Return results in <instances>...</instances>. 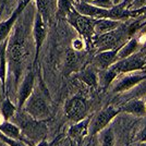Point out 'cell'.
Wrapping results in <instances>:
<instances>
[{
  "label": "cell",
  "mask_w": 146,
  "mask_h": 146,
  "mask_svg": "<svg viewBox=\"0 0 146 146\" xmlns=\"http://www.w3.org/2000/svg\"><path fill=\"white\" fill-rule=\"evenodd\" d=\"M128 37L127 26L120 24L116 30L111 31L103 35H98L96 38H93V46L97 49L98 52L106 51V50H113L119 49L124 45L125 39Z\"/></svg>",
  "instance_id": "cell-1"
},
{
  "label": "cell",
  "mask_w": 146,
  "mask_h": 146,
  "mask_svg": "<svg viewBox=\"0 0 146 146\" xmlns=\"http://www.w3.org/2000/svg\"><path fill=\"white\" fill-rule=\"evenodd\" d=\"M68 21L69 23L72 25L75 30L80 33V35L84 37L87 42H92L94 38V27L97 22V19H93L86 15H82L79 12H76L72 8L71 12L68 14Z\"/></svg>",
  "instance_id": "cell-2"
},
{
  "label": "cell",
  "mask_w": 146,
  "mask_h": 146,
  "mask_svg": "<svg viewBox=\"0 0 146 146\" xmlns=\"http://www.w3.org/2000/svg\"><path fill=\"white\" fill-rule=\"evenodd\" d=\"M23 107L26 115H29L35 121L40 122L49 117V108L47 103L44 100L42 96L34 92L25 102Z\"/></svg>",
  "instance_id": "cell-3"
},
{
  "label": "cell",
  "mask_w": 146,
  "mask_h": 146,
  "mask_svg": "<svg viewBox=\"0 0 146 146\" xmlns=\"http://www.w3.org/2000/svg\"><path fill=\"white\" fill-rule=\"evenodd\" d=\"M121 109L120 108H116L113 106H108L103 110H100L97 115L95 116L94 120L92 121L91 125H90V134L91 135H95V134L100 133L103 130L107 128L110 124V122L112 121L119 113H120Z\"/></svg>",
  "instance_id": "cell-4"
},
{
  "label": "cell",
  "mask_w": 146,
  "mask_h": 146,
  "mask_svg": "<svg viewBox=\"0 0 146 146\" xmlns=\"http://www.w3.org/2000/svg\"><path fill=\"white\" fill-rule=\"evenodd\" d=\"M146 80V72L144 73H137V72H131L125 73V75L118 76L113 83L111 84V92L112 93H123L128 92L131 88L139 85L140 83L144 82Z\"/></svg>",
  "instance_id": "cell-5"
},
{
  "label": "cell",
  "mask_w": 146,
  "mask_h": 146,
  "mask_svg": "<svg viewBox=\"0 0 146 146\" xmlns=\"http://www.w3.org/2000/svg\"><path fill=\"white\" fill-rule=\"evenodd\" d=\"M64 112L68 119L74 123L85 119L87 113L86 100L82 96H73L64 105Z\"/></svg>",
  "instance_id": "cell-6"
},
{
  "label": "cell",
  "mask_w": 146,
  "mask_h": 146,
  "mask_svg": "<svg viewBox=\"0 0 146 146\" xmlns=\"http://www.w3.org/2000/svg\"><path fill=\"white\" fill-rule=\"evenodd\" d=\"M112 66L120 75L125 74V73L139 72L142 70H145L144 55H142L141 52H136L130 57H127L124 59L117 61Z\"/></svg>",
  "instance_id": "cell-7"
},
{
  "label": "cell",
  "mask_w": 146,
  "mask_h": 146,
  "mask_svg": "<svg viewBox=\"0 0 146 146\" xmlns=\"http://www.w3.org/2000/svg\"><path fill=\"white\" fill-rule=\"evenodd\" d=\"M46 34H47L46 22L44 21L42 15L37 12L34 20V27H33V35H34V42H35V62L38 59V55L45 42Z\"/></svg>",
  "instance_id": "cell-8"
},
{
  "label": "cell",
  "mask_w": 146,
  "mask_h": 146,
  "mask_svg": "<svg viewBox=\"0 0 146 146\" xmlns=\"http://www.w3.org/2000/svg\"><path fill=\"white\" fill-rule=\"evenodd\" d=\"M73 8L80 14L90 17V18L97 19V20L109 18V9H102V8H98V7L84 2V1L73 3Z\"/></svg>",
  "instance_id": "cell-9"
},
{
  "label": "cell",
  "mask_w": 146,
  "mask_h": 146,
  "mask_svg": "<svg viewBox=\"0 0 146 146\" xmlns=\"http://www.w3.org/2000/svg\"><path fill=\"white\" fill-rule=\"evenodd\" d=\"M118 61V49L100 51L93 59L94 67L100 71H105Z\"/></svg>",
  "instance_id": "cell-10"
},
{
  "label": "cell",
  "mask_w": 146,
  "mask_h": 146,
  "mask_svg": "<svg viewBox=\"0 0 146 146\" xmlns=\"http://www.w3.org/2000/svg\"><path fill=\"white\" fill-rule=\"evenodd\" d=\"M7 55L9 57V60L11 61L14 66H20V63L23 60L24 57V45L23 40L21 39V36L18 34L13 37V40L9 45L7 49Z\"/></svg>",
  "instance_id": "cell-11"
},
{
  "label": "cell",
  "mask_w": 146,
  "mask_h": 146,
  "mask_svg": "<svg viewBox=\"0 0 146 146\" xmlns=\"http://www.w3.org/2000/svg\"><path fill=\"white\" fill-rule=\"evenodd\" d=\"M34 73L29 72L25 75L24 80L22 82V84L19 88L18 94V106L19 108H22L24 106L25 102L29 99L31 95L33 94V90H34Z\"/></svg>",
  "instance_id": "cell-12"
},
{
  "label": "cell",
  "mask_w": 146,
  "mask_h": 146,
  "mask_svg": "<svg viewBox=\"0 0 146 146\" xmlns=\"http://www.w3.org/2000/svg\"><path fill=\"white\" fill-rule=\"evenodd\" d=\"M31 0H22V2L18 6V8L14 10V12L12 13V15L8 19L7 21H3L0 23V43L3 42V39H6L7 36L9 35L10 31L12 29L13 24L15 23L17 19H18L19 14L23 11V9L25 8V6L30 2Z\"/></svg>",
  "instance_id": "cell-13"
},
{
  "label": "cell",
  "mask_w": 146,
  "mask_h": 146,
  "mask_svg": "<svg viewBox=\"0 0 146 146\" xmlns=\"http://www.w3.org/2000/svg\"><path fill=\"white\" fill-rule=\"evenodd\" d=\"M90 131V119L85 118L79 122H75L68 131V135L72 141L80 142L83 140V137L87 135Z\"/></svg>",
  "instance_id": "cell-14"
},
{
  "label": "cell",
  "mask_w": 146,
  "mask_h": 146,
  "mask_svg": "<svg viewBox=\"0 0 146 146\" xmlns=\"http://www.w3.org/2000/svg\"><path fill=\"white\" fill-rule=\"evenodd\" d=\"M81 63V57L78 54L76 50L74 49H69L66 52V58H64V73L66 75H69L71 73L78 71L80 69Z\"/></svg>",
  "instance_id": "cell-15"
},
{
  "label": "cell",
  "mask_w": 146,
  "mask_h": 146,
  "mask_svg": "<svg viewBox=\"0 0 146 146\" xmlns=\"http://www.w3.org/2000/svg\"><path fill=\"white\" fill-rule=\"evenodd\" d=\"M139 49H140V40L134 36L131 37L122 47L118 49V61L139 52Z\"/></svg>",
  "instance_id": "cell-16"
},
{
  "label": "cell",
  "mask_w": 146,
  "mask_h": 146,
  "mask_svg": "<svg viewBox=\"0 0 146 146\" xmlns=\"http://www.w3.org/2000/svg\"><path fill=\"white\" fill-rule=\"evenodd\" d=\"M123 111L131 113L135 117H143L146 116V102L141 99H133L127 103L122 109Z\"/></svg>",
  "instance_id": "cell-17"
},
{
  "label": "cell",
  "mask_w": 146,
  "mask_h": 146,
  "mask_svg": "<svg viewBox=\"0 0 146 146\" xmlns=\"http://www.w3.org/2000/svg\"><path fill=\"white\" fill-rule=\"evenodd\" d=\"M120 24H121L120 21H115V20H109V19H99L95 24L94 33L97 36L103 35V34H106V33H109L111 31L116 30Z\"/></svg>",
  "instance_id": "cell-18"
},
{
  "label": "cell",
  "mask_w": 146,
  "mask_h": 146,
  "mask_svg": "<svg viewBox=\"0 0 146 146\" xmlns=\"http://www.w3.org/2000/svg\"><path fill=\"white\" fill-rule=\"evenodd\" d=\"M0 133L14 140H21V130L17 124L10 121L0 122Z\"/></svg>",
  "instance_id": "cell-19"
},
{
  "label": "cell",
  "mask_w": 146,
  "mask_h": 146,
  "mask_svg": "<svg viewBox=\"0 0 146 146\" xmlns=\"http://www.w3.org/2000/svg\"><path fill=\"white\" fill-rule=\"evenodd\" d=\"M79 80L85 83L90 87H96L98 85V76L93 68H86L79 74Z\"/></svg>",
  "instance_id": "cell-20"
},
{
  "label": "cell",
  "mask_w": 146,
  "mask_h": 146,
  "mask_svg": "<svg viewBox=\"0 0 146 146\" xmlns=\"http://www.w3.org/2000/svg\"><path fill=\"white\" fill-rule=\"evenodd\" d=\"M15 111H17V108L14 107V105L10 102L9 98H6L5 102L2 103V106H1V116H2V119L5 121H9L11 118L14 117Z\"/></svg>",
  "instance_id": "cell-21"
},
{
  "label": "cell",
  "mask_w": 146,
  "mask_h": 146,
  "mask_svg": "<svg viewBox=\"0 0 146 146\" xmlns=\"http://www.w3.org/2000/svg\"><path fill=\"white\" fill-rule=\"evenodd\" d=\"M100 133H102V136H100L102 146H115V136L111 129L107 127Z\"/></svg>",
  "instance_id": "cell-22"
},
{
  "label": "cell",
  "mask_w": 146,
  "mask_h": 146,
  "mask_svg": "<svg viewBox=\"0 0 146 146\" xmlns=\"http://www.w3.org/2000/svg\"><path fill=\"white\" fill-rule=\"evenodd\" d=\"M57 3H58V14L62 18H67L73 8L70 0H57Z\"/></svg>",
  "instance_id": "cell-23"
},
{
  "label": "cell",
  "mask_w": 146,
  "mask_h": 146,
  "mask_svg": "<svg viewBox=\"0 0 146 146\" xmlns=\"http://www.w3.org/2000/svg\"><path fill=\"white\" fill-rule=\"evenodd\" d=\"M37 5V12L42 15L44 21L46 22L49 20V9H48V2L47 0H36Z\"/></svg>",
  "instance_id": "cell-24"
},
{
  "label": "cell",
  "mask_w": 146,
  "mask_h": 146,
  "mask_svg": "<svg viewBox=\"0 0 146 146\" xmlns=\"http://www.w3.org/2000/svg\"><path fill=\"white\" fill-rule=\"evenodd\" d=\"M0 140L3 141L9 146H29L21 140H14V139H11V137H8V136L3 135L2 133H0Z\"/></svg>",
  "instance_id": "cell-25"
},
{
  "label": "cell",
  "mask_w": 146,
  "mask_h": 146,
  "mask_svg": "<svg viewBox=\"0 0 146 146\" xmlns=\"http://www.w3.org/2000/svg\"><path fill=\"white\" fill-rule=\"evenodd\" d=\"M91 5H94L102 9H111L113 7V3L111 0H93Z\"/></svg>",
  "instance_id": "cell-26"
},
{
  "label": "cell",
  "mask_w": 146,
  "mask_h": 146,
  "mask_svg": "<svg viewBox=\"0 0 146 146\" xmlns=\"http://www.w3.org/2000/svg\"><path fill=\"white\" fill-rule=\"evenodd\" d=\"M61 139H62V137L59 136L57 140H55L54 142H51V143H48V142H46V141H42V142L38 143L37 146H63V143H62Z\"/></svg>",
  "instance_id": "cell-27"
},
{
  "label": "cell",
  "mask_w": 146,
  "mask_h": 146,
  "mask_svg": "<svg viewBox=\"0 0 146 146\" xmlns=\"http://www.w3.org/2000/svg\"><path fill=\"white\" fill-rule=\"evenodd\" d=\"M136 142H139V143H144V142H146V127L142 129L140 131V133L137 134Z\"/></svg>",
  "instance_id": "cell-28"
},
{
  "label": "cell",
  "mask_w": 146,
  "mask_h": 146,
  "mask_svg": "<svg viewBox=\"0 0 146 146\" xmlns=\"http://www.w3.org/2000/svg\"><path fill=\"white\" fill-rule=\"evenodd\" d=\"M10 1H11V0H0V15H1L2 10L5 9V7H6Z\"/></svg>",
  "instance_id": "cell-29"
},
{
  "label": "cell",
  "mask_w": 146,
  "mask_h": 146,
  "mask_svg": "<svg viewBox=\"0 0 146 146\" xmlns=\"http://www.w3.org/2000/svg\"><path fill=\"white\" fill-rule=\"evenodd\" d=\"M136 6L135 8H142L143 6H145L146 5V0H136Z\"/></svg>",
  "instance_id": "cell-30"
},
{
  "label": "cell",
  "mask_w": 146,
  "mask_h": 146,
  "mask_svg": "<svg viewBox=\"0 0 146 146\" xmlns=\"http://www.w3.org/2000/svg\"><path fill=\"white\" fill-rule=\"evenodd\" d=\"M111 1H112L113 6H115V5H118V3H120V2H122V1H125V0H111Z\"/></svg>",
  "instance_id": "cell-31"
},
{
  "label": "cell",
  "mask_w": 146,
  "mask_h": 146,
  "mask_svg": "<svg viewBox=\"0 0 146 146\" xmlns=\"http://www.w3.org/2000/svg\"><path fill=\"white\" fill-rule=\"evenodd\" d=\"M0 146H9V145H8L7 143H5L3 141H1V140H0Z\"/></svg>",
  "instance_id": "cell-32"
},
{
  "label": "cell",
  "mask_w": 146,
  "mask_h": 146,
  "mask_svg": "<svg viewBox=\"0 0 146 146\" xmlns=\"http://www.w3.org/2000/svg\"><path fill=\"white\" fill-rule=\"evenodd\" d=\"M63 146H70V141H67V143H66V145L63 144Z\"/></svg>",
  "instance_id": "cell-33"
},
{
  "label": "cell",
  "mask_w": 146,
  "mask_h": 146,
  "mask_svg": "<svg viewBox=\"0 0 146 146\" xmlns=\"http://www.w3.org/2000/svg\"><path fill=\"white\" fill-rule=\"evenodd\" d=\"M139 146H146V142H144V143H140V145Z\"/></svg>",
  "instance_id": "cell-34"
},
{
  "label": "cell",
  "mask_w": 146,
  "mask_h": 146,
  "mask_svg": "<svg viewBox=\"0 0 146 146\" xmlns=\"http://www.w3.org/2000/svg\"><path fill=\"white\" fill-rule=\"evenodd\" d=\"M144 60H145V69H146V56H144Z\"/></svg>",
  "instance_id": "cell-35"
},
{
  "label": "cell",
  "mask_w": 146,
  "mask_h": 146,
  "mask_svg": "<svg viewBox=\"0 0 146 146\" xmlns=\"http://www.w3.org/2000/svg\"><path fill=\"white\" fill-rule=\"evenodd\" d=\"M70 146H74V145H73V143H72V142H70Z\"/></svg>",
  "instance_id": "cell-36"
},
{
  "label": "cell",
  "mask_w": 146,
  "mask_h": 146,
  "mask_svg": "<svg viewBox=\"0 0 146 146\" xmlns=\"http://www.w3.org/2000/svg\"><path fill=\"white\" fill-rule=\"evenodd\" d=\"M80 1H81V0H75V2H80Z\"/></svg>",
  "instance_id": "cell-37"
},
{
  "label": "cell",
  "mask_w": 146,
  "mask_h": 146,
  "mask_svg": "<svg viewBox=\"0 0 146 146\" xmlns=\"http://www.w3.org/2000/svg\"><path fill=\"white\" fill-rule=\"evenodd\" d=\"M145 102H146V97H145Z\"/></svg>",
  "instance_id": "cell-38"
}]
</instances>
